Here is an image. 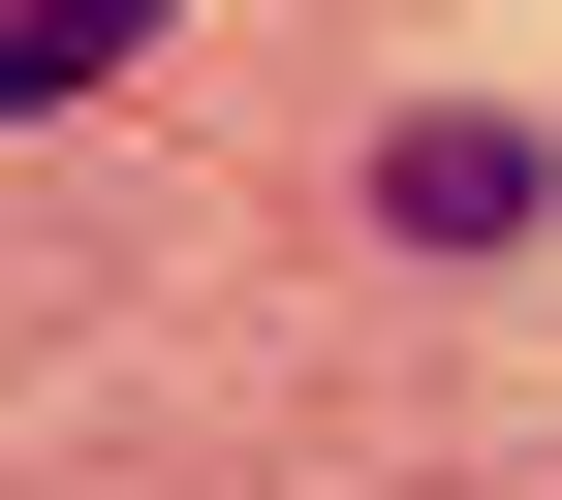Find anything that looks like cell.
I'll use <instances>...</instances> for the list:
<instances>
[{"label": "cell", "mask_w": 562, "mask_h": 500, "mask_svg": "<svg viewBox=\"0 0 562 500\" xmlns=\"http://www.w3.org/2000/svg\"><path fill=\"white\" fill-rule=\"evenodd\" d=\"M531 188H562L531 125H406V157H375V220H406V251H531Z\"/></svg>", "instance_id": "obj_1"}, {"label": "cell", "mask_w": 562, "mask_h": 500, "mask_svg": "<svg viewBox=\"0 0 562 500\" xmlns=\"http://www.w3.org/2000/svg\"><path fill=\"white\" fill-rule=\"evenodd\" d=\"M94 63H157V0H0V125H32V95H94Z\"/></svg>", "instance_id": "obj_2"}]
</instances>
